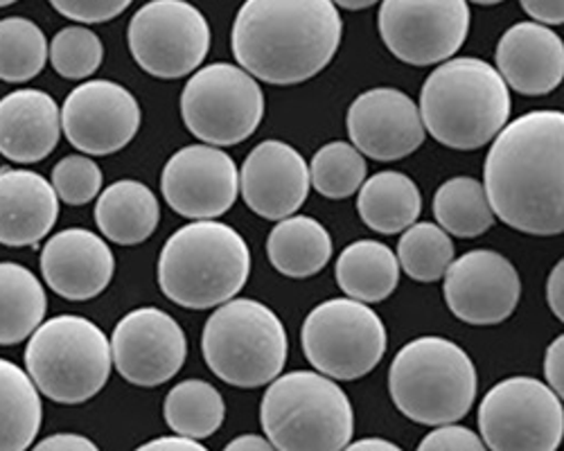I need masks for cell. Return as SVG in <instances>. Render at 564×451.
Listing matches in <instances>:
<instances>
[{"label":"cell","instance_id":"6da1fadb","mask_svg":"<svg viewBox=\"0 0 564 451\" xmlns=\"http://www.w3.org/2000/svg\"><path fill=\"white\" fill-rule=\"evenodd\" d=\"M484 190L495 217L527 235L564 231V113L531 111L492 141Z\"/></svg>","mask_w":564,"mask_h":451},{"label":"cell","instance_id":"7a4b0ae2","mask_svg":"<svg viewBox=\"0 0 564 451\" xmlns=\"http://www.w3.org/2000/svg\"><path fill=\"white\" fill-rule=\"evenodd\" d=\"M341 36L344 21L333 0H245L230 45L253 79L294 86L335 59Z\"/></svg>","mask_w":564,"mask_h":451},{"label":"cell","instance_id":"3957f363","mask_svg":"<svg viewBox=\"0 0 564 451\" xmlns=\"http://www.w3.org/2000/svg\"><path fill=\"white\" fill-rule=\"evenodd\" d=\"M510 90L497 68L477 57L443 62L420 90V120L434 141L473 152L508 124Z\"/></svg>","mask_w":564,"mask_h":451},{"label":"cell","instance_id":"277c9868","mask_svg":"<svg viewBox=\"0 0 564 451\" xmlns=\"http://www.w3.org/2000/svg\"><path fill=\"white\" fill-rule=\"evenodd\" d=\"M251 276L247 240L228 223L202 219L181 226L159 257V287L185 309H210L238 296Z\"/></svg>","mask_w":564,"mask_h":451},{"label":"cell","instance_id":"5b68a950","mask_svg":"<svg viewBox=\"0 0 564 451\" xmlns=\"http://www.w3.org/2000/svg\"><path fill=\"white\" fill-rule=\"evenodd\" d=\"M477 384L473 359L443 337L409 341L389 369V393L398 411L427 427L463 420L475 406Z\"/></svg>","mask_w":564,"mask_h":451},{"label":"cell","instance_id":"8992f818","mask_svg":"<svg viewBox=\"0 0 564 451\" xmlns=\"http://www.w3.org/2000/svg\"><path fill=\"white\" fill-rule=\"evenodd\" d=\"M260 422L278 451H341L355 431L346 391L314 371L278 375L262 397Z\"/></svg>","mask_w":564,"mask_h":451},{"label":"cell","instance_id":"52a82bcc","mask_svg":"<svg viewBox=\"0 0 564 451\" xmlns=\"http://www.w3.org/2000/svg\"><path fill=\"white\" fill-rule=\"evenodd\" d=\"M202 352L221 382L260 388L285 371L290 341L271 307L253 298H230L206 321Z\"/></svg>","mask_w":564,"mask_h":451},{"label":"cell","instance_id":"ba28073f","mask_svg":"<svg viewBox=\"0 0 564 451\" xmlns=\"http://www.w3.org/2000/svg\"><path fill=\"white\" fill-rule=\"evenodd\" d=\"M25 369L45 397L57 404H84L111 377V343L84 316L59 314L43 321L28 341Z\"/></svg>","mask_w":564,"mask_h":451},{"label":"cell","instance_id":"9c48e42d","mask_svg":"<svg viewBox=\"0 0 564 451\" xmlns=\"http://www.w3.org/2000/svg\"><path fill=\"white\" fill-rule=\"evenodd\" d=\"M301 343L314 371L352 382L375 371L389 339L378 311L352 298H330L307 314Z\"/></svg>","mask_w":564,"mask_h":451},{"label":"cell","instance_id":"30bf717a","mask_svg":"<svg viewBox=\"0 0 564 451\" xmlns=\"http://www.w3.org/2000/svg\"><path fill=\"white\" fill-rule=\"evenodd\" d=\"M181 116L187 131L206 145H240L264 118V94L245 68L217 62L187 79Z\"/></svg>","mask_w":564,"mask_h":451},{"label":"cell","instance_id":"8fae6325","mask_svg":"<svg viewBox=\"0 0 564 451\" xmlns=\"http://www.w3.org/2000/svg\"><path fill=\"white\" fill-rule=\"evenodd\" d=\"M479 431L490 451H557L564 436L562 397L535 377H508L486 393Z\"/></svg>","mask_w":564,"mask_h":451},{"label":"cell","instance_id":"7c38bea8","mask_svg":"<svg viewBox=\"0 0 564 451\" xmlns=\"http://www.w3.org/2000/svg\"><path fill=\"white\" fill-rule=\"evenodd\" d=\"M135 64L159 79L195 73L210 51V25L187 0H150L129 23Z\"/></svg>","mask_w":564,"mask_h":451},{"label":"cell","instance_id":"4fadbf2b","mask_svg":"<svg viewBox=\"0 0 564 451\" xmlns=\"http://www.w3.org/2000/svg\"><path fill=\"white\" fill-rule=\"evenodd\" d=\"M467 0H382L380 34L393 57L409 66L452 59L469 34Z\"/></svg>","mask_w":564,"mask_h":451},{"label":"cell","instance_id":"5bb4252c","mask_svg":"<svg viewBox=\"0 0 564 451\" xmlns=\"http://www.w3.org/2000/svg\"><path fill=\"white\" fill-rule=\"evenodd\" d=\"M109 343L116 371L140 388H156L170 382L187 356L183 328L159 307H140L124 314Z\"/></svg>","mask_w":564,"mask_h":451},{"label":"cell","instance_id":"9a60e30c","mask_svg":"<svg viewBox=\"0 0 564 451\" xmlns=\"http://www.w3.org/2000/svg\"><path fill=\"white\" fill-rule=\"evenodd\" d=\"M59 113L68 143L90 156H109L124 150L143 122V111L131 90L109 79L79 84L70 90Z\"/></svg>","mask_w":564,"mask_h":451},{"label":"cell","instance_id":"2e32d148","mask_svg":"<svg viewBox=\"0 0 564 451\" xmlns=\"http://www.w3.org/2000/svg\"><path fill=\"white\" fill-rule=\"evenodd\" d=\"M443 296L458 321L497 326L508 321L522 298V280L508 257L477 249L452 260L443 276Z\"/></svg>","mask_w":564,"mask_h":451},{"label":"cell","instance_id":"e0dca14e","mask_svg":"<svg viewBox=\"0 0 564 451\" xmlns=\"http://www.w3.org/2000/svg\"><path fill=\"white\" fill-rule=\"evenodd\" d=\"M167 206L193 221L226 215L240 195V169L219 147L187 145L170 156L161 174Z\"/></svg>","mask_w":564,"mask_h":451},{"label":"cell","instance_id":"ac0fdd59","mask_svg":"<svg viewBox=\"0 0 564 451\" xmlns=\"http://www.w3.org/2000/svg\"><path fill=\"white\" fill-rule=\"evenodd\" d=\"M350 145L372 161H400L425 143L417 105L400 88H370L348 109Z\"/></svg>","mask_w":564,"mask_h":451},{"label":"cell","instance_id":"d6986e66","mask_svg":"<svg viewBox=\"0 0 564 451\" xmlns=\"http://www.w3.org/2000/svg\"><path fill=\"white\" fill-rule=\"evenodd\" d=\"M310 188V167L303 154L282 141L256 145L240 169L245 204L271 221L296 215L307 201Z\"/></svg>","mask_w":564,"mask_h":451},{"label":"cell","instance_id":"ffe728a7","mask_svg":"<svg viewBox=\"0 0 564 451\" xmlns=\"http://www.w3.org/2000/svg\"><path fill=\"white\" fill-rule=\"evenodd\" d=\"M41 274L48 287L66 300L98 298L116 274L109 244L86 229H66L45 242Z\"/></svg>","mask_w":564,"mask_h":451},{"label":"cell","instance_id":"44dd1931","mask_svg":"<svg viewBox=\"0 0 564 451\" xmlns=\"http://www.w3.org/2000/svg\"><path fill=\"white\" fill-rule=\"evenodd\" d=\"M497 73L522 96H546L564 77V43L549 25L514 23L497 43Z\"/></svg>","mask_w":564,"mask_h":451},{"label":"cell","instance_id":"7402d4cb","mask_svg":"<svg viewBox=\"0 0 564 451\" xmlns=\"http://www.w3.org/2000/svg\"><path fill=\"white\" fill-rule=\"evenodd\" d=\"M57 217L59 199L48 178L30 169H0V244L36 246Z\"/></svg>","mask_w":564,"mask_h":451},{"label":"cell","instance_id":"603a6c76","mask_svg":"<svg viewBox=\"0 0 564 451\" xmlns=\"http://www.w3.org/2000/svg\"><path fill=\"white\" fill-rule=\"evenodd\" d=\"M62 135L57 102L39 88H21L0 100V154L14 163H39Z\"/></svg>","mask_w":564,"mask_h":451},{"label":"cell","instance_id":"cb8c5ba5","mask_svg":"<svg viewBox=\"0 0 564 451\" xmlns=\"http://www.w3.org/2000/svg\"><path fill=\"white\" fill-rule=\"evenodd\" d=\"M96 221L109 242L135 246L154 235L161 221V206L145 184L124 178L98 195Z\"/></svg>","mask_w":564,"mask_h":451},{"label":"cell","instance_id":"d4e9b609","mask_svg":"<svg viewBox=\"0 0 564 451\" xmlns=\"http://www.w3.org/2000/svg\"><path fill=\"white\" fill-rule=\"evenodd\" d=\"M267 255L278 274L296 280L312 278L333 260V238L314 217L292 215L271 229Z\"/></svg>","mask_w":564,"mask_h":451},{"label":"cell","instance_id":"484cf974","mask_svg":"<svg viewBox=\"0 0 564 451\" xmlns=\"http://www.w3.org/2000/svg\"><path fill=\"white\" fill-rule=\"evenodd\" d=\"M357 210L370 231L395 235L417 221L422 212V195L411 176L387 169L364 180Z\"/></svg>","mask_w":564,"mask_h":451},{"label":"cell","instance_id":"4316f807","mask_svg":"<svg viewBox=\"0 0 564 451\" xmlns=\"http://www.w3.org/2000/svg\"><path fill=\"white\" fill-rule=\"evenodd\" d=\"M339 289L364 305L387 300L400 283V264L382 242L359 240L348 244L335 266Z\"/></svg>","mask_w":564,"mask_h":451},{"label":"cell","instance_id":"83f0119b","mask_svg":"<svg viewBox=\"0 0 564 451\" xmlns=\"http://www.w3.org/2000/svg\"><path fill=\"white\" fill-rule=\"evenodd\" d=\"M48 298L30 268L0 262V345H14L43 323Z\"/></svg>","mask_w":564,"mask_h":451},{"label":"cell","instance_id":"f1b7e54d","mask_svg":"<svg viewBox=\"0 0 564 451\" xmlns=\"http://www.w3.org/2000/svg\"><path fill=\"white\" fill-rule=\"evenodd\" d=\"M43 406L30 375L0 359V451H25L39 436Z\"/></svg>","mask_w":564,"mask_h":451},{"label":"cell","instance_id":"f546056e","mask_svg":"<svg viewBox=\"0 0 564 451\" xmlns=\"http://www.w3.org/2000/svg\"><path fill=\"white\" fill-rule=\"evenodd\" d=\"M434 215L441 229L449 235L473 240L495 226L484 184L473 176H454L436 190Z\"/></svg>","mask_w":564,"mask_h":451},{"label":"cell","instance_id":"4dcf8cb0","mask_svg":"<svg viewBox=\"0 0 564 451\" xmlns=\"http://www.w3.org/2000/svg\"><path fill=\"white\" fill-rule=\"evenodd\" d=\"M163 416L176 436L204 440L224 425L226 404L213 384L204 380H185L167 393Z\"/></svg>","mask_w":564,"mask_h":451},{"label":"cell","instance_id":"1f68e13d","mask_svg":"<svg viewBox=\"0 0 564 451\" xmlns=\"http://www.w3.org/2000/svg\"><path fill=\"white\" fill-rule=\"evenodd\" d=\"M398 264L417 283H436L454 260V242L438 223H411L398 242Z\"/></svg>","mask_w":564,"mask_h":451},{"label":"cell","instance_id":"d6a6232c","mask_svg":"<svg viewBox=\"0 0 564 451\" xmlns=\"http://www.w3.org/2000/svg\"><path fill=\"white\" fill-rule=\"evenodd\" d=\"M48 62L43 30L23 16L0 21V81L23 84L34 79Z\"/></svg>","mask_w":564,"mask_h":451},{"label":"cell","instance_id":"836d02e7","mask_svg":"<svg viewBox=\"0 0 564 451\" xmlns=\"http://www.w3.org/2000/svg\"><path fill=\"white\" fill-rule=\"evenodd\" d=\"M307 167L310 184L327 199L352 197L361 188L368 172L364 156L344 141L323 145Z\"/></svg>","mask_w":564,"mask_h":451},{"label":"cell","instance_id":"e575fe53","mask_svg":"<svg viewBox=\"0 0 564 451\" xmlns=\"http://www.w3.org/2000/svg\"><path fill=\"white\" fill-rule=\"evenodd\" d=\"M53 68L66 79H86L105 62V45L100 36L84 28L73 25L55 34L48 45Z\"/></svg>","mask_w":564,"mask_h":451},{"label":"cell","instance_id":"d590c367","mask_svg":"<svg viewBox=\"0 0 564 451\" xmlns=\"http://www.w3.org/2000/svg\"><path fill=\"white\" fill-rule=\"evenodd\" d=\"M53 188L64 204L86 206L102 190V169L88 156H66L53 169Z\"/></svg>","mask_w":564,"mask_h":451},{"label":"cell","instance_id":"8d00e7d4","mask_svg":"<svg viewBox=\"0 0 564 451\" xmlns=\"http://www.w3.org/2000/svg\"><path fill=\"white\" fill-rule=\"evenodd\" d=\"M133 0H51V6L77 23H107L120 16Z\"/></svg>","mask_w":564,"mask_h":451},{"label":"cell","instance_id":"74e56055","mask_svg":"<svg viewBox=\"0 0 564 451\" xmlns=\"http://www.w3.org/2000/svg\"><path fill=\"white\" fill-rule=\"evenodd\" d=\"M417 451H488V447L473 429L445 425L422 438Z\"/></svg>","mask_w":564,"mask_h":451},{"label":"cell","instance_id":"f35d334b","mask_svg":"<svg viewBox=\"0 0 564 451\" xmlns=\"http://www.w3.org/2000/svg\"><path fill=\"white\" fill-rule=\"evenodd\" d=\"M544 375L549 382V388L562 397L564 393V339L557 337L544 356Z\"/></svg>","mask_w":564,"mask_h":451},{"label":"cell","instance_id":"ab89813d","mask_svg":"<svg viewBox=\"0 0 564 451\" xmlns=\"http://www.w3.org/2000/svg\"><path fill=\"white\" fill-rule=\"evenodd\" d=\"M32 451H100V447L79 433H55L36 442Z\"/></svg>","mask_w":564,"mask_h":451},{"label":"cell","instance_id":"60d3db41","mask_svg":"<svg viewBox=\"0 0 564 451\" xmlns=\"http://www.w3.org/2000/svg\"><path fill=\"white\" fill-rule=\"evenodd\" d=\"M524 12L542 25H562L564 0H520Z\"/></svg>","mask_w":564,"mask_h":451},{"label":"cell","instance_id":"b9f144b4","mask_svg":"<svg viewBox=\"0 0 564 451\" xmlns=\"http://www.w3.org/2000/svg\"><path fill=\"white\" fill-rule=\"evenodd\" d=\"M133 451H208L202 442L183 436H161L145 444H140Z\"/></svg>","mask_w":564,"mask_h":451},{"label":"cell","instance_id":"7bdbcfd3","mask_svg":"<svg viewBox=\"0 0 564 451\" xmlns=\"http://www.w3.org/2000/svg\"><path fill=\"white\" fill-rule=\"evenodd\" d=\"M546 300L557 321L564 319V264L562 260L553 266L546 283Z\"/></svg>","mask_w":564,"mask_h":451},{"label":"cell","instance_id":"ee69618b","mask_svg":"<svg viewBox=\"0 0 564 451\" xmlns=\"http://www.w3.org/2000/svg\"><path fill=\"white\" fill-rule=\"evenodd\" d=\"M224 451H278L267 438L256 436V433H245L238 436L235 440H230Z\"/></svg>","mask_w":564,"mask_h":451},{"label":"cell","instance_id":"f6af8a7d","mask_svg":"<svg viewBox=\"0 0 564 451\" xmlns=\"http://www.w3.org/2000/svg\"><path fill=\"white\" fill-rule=\"evenodd\" d=\"M341 451H404V449L384 438H361L357 442H348Z\"/></svg>","mask_w":564,"mask_h":451},{"label":"cell","instance_id":"bcb514c9","mask_svg":"<svg viewBox=\"0 0 564 451\" xmlns=\"http://www.w3.org/2000/svg\"><path fill=\"white\" fill-rule=\"evenodd\" d=\"M333 3L341 10H350V12H357V10H366V8H372L375 3H380V0H333Z\"/></svg>","mask_w":564,"mask_h":451},{"label":"cell","instance_id":"7dc6e473","mask_svg":"<svg viewBox=\"0 0 564 451\" xmlns=\"http://www.w3.org/2000/svg\"><path fill=\"white\" fill-rule=\"evenodd\" d=\"M473 3H477V6H497V3H503V0H473Z\"/></svg>","mask_w":564,"mask_h":451},{"label":"cell","instance_id":"c3c4849f","mask_svg":"<svg viewBox=\"0 0 564 451\" xmlns=\"http://www.w3.org/2000/svg\"><path fill=\"white\" fill-rule=\"evenodd\" d=\"M17 0H0V8H8V6H14Z\"/></svg>","mask_w":564,"mask_h":451}]
</instances>
